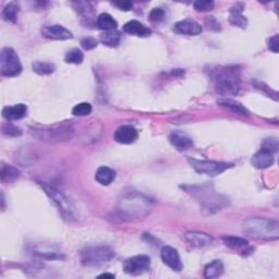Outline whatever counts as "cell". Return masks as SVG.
Here are the masks:
<instances>
[{
  "instance_id": "484cf974",
  "label": "cell",
  "mask_w": 279,
  "mask_h": 279,
  "mask_svg": "<svg viewBox=\"0 0 279 279\" xmlns=\"http://www.w3.org/2000/svg\"><path fill=\"white\" fill-rule=\"evenodd\" d=\"M121 41V34L117 29L106 31L101 35V42L109 47H117Z\"/></svg>"
},
{
  "instance_id": "f35d334b",
  "label": "cell",
  "mask_w": 279,
  "mask_h": 279,
  "mask_svg": "<svg viewBox=\"0 0 279 279\" xmlns=\"http://www.w3.org/2000/svg\"><path fill=\"white\" fill-rule=\"evenodd\" d=\"M165 16V11L161 8H154L151 12H149V20L154 23L161 22Z\"/></svg>"
},
{
  "instance_id": "d4e9b609",
  "label": "cell",
  "mask_w": 279,
  "mask_h": 279,
  "mask_svg": "<svg viewBox=\"0 0 279 279\" xmlns=\"http://www.w3.org/2000/svg\"><path fill=\"white\" fill-rule=\"evenodd\" d=\"M32 253L34 256L43 258V260H62L63 258V255L60 252L52 250V249H49V248L34 249Z\"/></svg>"
},
{
  "instance_id": "8d00e7d4",
  "label": "cell",
  "mask_w": 279,
  "mask_h": 279,
  "mask_svg": "<svg viewBox=\"0 0 279 279\" xmlns=\"http://www.w3.org/2000/svg\"><path fill=\"white\" fill-rule=\"evenodd\" d=\"M254 85L256 86V88L261 89V91L263 92H265L270 97H274L276 101L278 99V93L276 91H273V89L270 86H267L265 83L260 82V81H254Z\"/></svg>"
},
{
  "instance_id": "60d3db41",
  "label": "cell",
  "mask_w": 279,
  "mask_h": 279,
  "mask_svg": "<svg viewBox=\"0 0 279 279\" xmlns=\"http://www.w3.org/2000/svg\"><path fill=\"white\" fill-rule=\"evenodd\" d=\"M268 48H270L273 53H275V54L278 53V49H279V35L278 34H275L273 37L270 38V41H268Z\"/></svg>"
},
{
  "instance_id": "6da1fadb",
  "label": "cell",
  "mask_w": 279,
  "mask_h": 279,
  "mask_svg": "<svg viewBox=\"0 0 279 279\" xmlns=\"http://www.w3.org/2000/svg\"><path fill=\"white\" fill-rule=\"evenodd\" d=\"M153 202L139 192H126L119 198L117 212L119 215L128 219H143L149 215Z\"/></svg>"
},
{
  "instance_id": "4fadbf2b",
  "label": "cell",
  "mask_w": 279,
  "mask_h": 279,
  "mask_svg": "<svg viewBox=\"0 0 279 279\" xmlns=\"http://www.w3.org/2000/svg\"><path fill=\"white\" fill-rule=\"evenodd\" d=\"M42 35L44 37L53 41H64L73 37L72 33L68 28L60 26V24H54V26H45L42 28Z\"/></svg>"
},
{
  "instance_id": "f1b7e54d",
  "label": "cell",
  "mask_w": 279,
  "mask_h": 279,
  "mask_svg": "<svg viewBox=\"0 0 279 279\" xmlns=\"http://www.w3.org/2000/svg\"><path fill=\"white\" fill-rule=\"evenodd\" d=\"M72 6L77 10V12L82 18L91 19V16L93 14V7L91 2L88 1H76L72 2Z\"/></svg>"
},
{
  "instance_id": "1f68e13d",
  "label": "cell",
  "mask_w": 279,
  "mask_h": 279,
  "mask_svg": "<svg viewBox=\"0 0 279 279\" xmlns=\"http://www.w3.org/2000/svg\"><path fill=\"white\" fill-rule=\"evenodd\" d=\"M84 60V54L80 51L79 48H73L66 54L64 57V61L67 63H73V64H80Z\"/></svg>"
},
{
  "instance_id": "7a4b0ae2",
  "label": "cell",
  "mask_w": 279,
  "mask_h": 279,
  "mask_svg": "<svg viewBox=\"0 0 279 279\" xmlns=\"http://www.w3.org/2000/svg\"><path fill=\"white\" fill-rule=\"evenodd\" d=\"M212 78L216 91L223 96H235L240 91V70L235 66L213 69Z\"/></svg>"
},
{
  "instance_id": "8fae6325",
  "label": "cell",
  "mask_w": 279,
  "mask_h": 279,
  "mask_svg": "<svg viewBox=\"0 0 279 279\" xmlns=\"http://www.w3.org/2000/svg\"><path fill=\"white\" fill-rule=\"evenodd\" d=\"M162 261L165 265H167L169 268H171L174 272H181L183 268V264L181 262L180 255L177 251V249L172 247H164L162 249Z\"/></svg>"
},
{
  "instance_id": "8992f818",
  "label": "cell",
  "mask_w": 279,
  "mask_h": 279,
  "mask_svg": "<svg viewBox=\"0 0 279 279\" xmlns=\"http://www.w3.org/2000/svg\"><path fill=\"white\" fill-rule=\"evenodd\" d=\"M73 127L71 124L63 123L61 126L32 129L34 137L45 142H63L68 141L73 136Z\"/></svg>"
},
{
  "instance_id": "5bb4252c",
  "label": "cell",
  "mask_w": 279,
  "mask_h": 279,
  "mask_svg": "<svg viewBox=\"0 0 279 279\" xmlns=\"http://www.w3.org/2000/svg\"><path fill=\"white\" fill-rule=\"evenodd\" d=\"M139 132L132 126H122L114 132V141L120 144H132L138 140Z\"/></svg>"
},
{
  "instance_id": "83f0119b",
  "label": "cell",
  "mask_w": 279,
  "mask_h": 279,
  "mask_svg": "<svg viewBox=\"0 0 279 279\" xmlns=\"http://www.w3.org/2000/svg\"><path fill=\"white\" fill-rule=\"evenodd\" d=\"M20 176V171L13 166L6 165L4 163H1V170H0V177H1V181H12L16 180Z\"/></svg>"
},
{
  "instance_id": "74e56055",
  "label": "cell",
  "mask_w": 279,
  "mask_h": 279,
  "mask_svg": "<svg viewBox=\"0 0 279 279\" xmlns=\"http://www.w3.org/2000/svg\"><path fill=\"white\" fill-rule=\"evenodd\" d=\"M205 26L208 29H211V31H214V32H218L222 29L221 23L218 22V20L215 17H212V16L206 17Z\"/></svg>"
},
{
  "instance_id": "44dd1931",
  "label": "cell",
  "mask_w": 279,
  "mask_h": 279,
  "mask_svg": "<svg viewBox=\"0 0 279 279\" xmlns=\"http://www.w3.org/2000/svg\"><path fill=\"white\" fill-rule=\"evenodd\" d=\"M116 179V171L107 166L99 167L95 173V180L102 186H109Z\"/></svg>"
},
{
  "instance_id": "7bdbcfd3",
  "label": "cell",
  "mask_w": 279,
  "mask_h": 279,
  "mask_svg": "<svg viewBox=\"0 0 279 279\" xmlns=\"http://www.w3.org/2000/svg\"><path fill=\"white\" fill-rule=\"evenodd\" d=\"M98 277L99 278H114V275H112V274L105 273V274H102V275H99Z\"/></svg>"
},
{
  "instance_id": "3957f363",
  "label": "cell",
  "mask_w": 279,
  "mask_h": 279,
  "mask_svg": "<svg viewBox=\"0 0 279 279\" xmlns=\"http://www.w3.org/2000/svg\"><path fill=\"white\" fill-rule=\"evenodd\" d=\"M184 189L188 193L191 194L193 198H195L196 202L200 203L203 211H206L207 214L217 213L227 205V198L216 193L213 187L208 184L193 186Z\"/></svg>"
},
{
  "instance_id": "836d02e7",
  "label": "cell",
  "mask_w": 279,
  "mask_h": 279,
  "mask_svg": "<svg viewBox=\"0 0 279 279\" xmlns=\"http://www.w3.org/2000/svg\"><path fill=\"white\" fill-rule=\"evenodd\" d=\"M193 7L197 12H209L215 7V2L212 0H196Z\"/></svg>"
},
{
  "instance_id": "4316f807",
  "label": "cell",
  "mask_w": 279,
  "mask_h": 279,
  "mask_svg": "<svg viewBox=\"0 0 279 279\" xmlns=\"http://www.w3.org/2000/svg\"><path fill=\"white\" fill-rule=\"evenodd\" d=\"M19 13V6L16 2H9L6 7L3 8L1 16L4 21L16 23Z\"/></svg>"
},
{
  "instance_id": "2e32d148",
  "label": "cell",
  "mask_w": 279,
  "mask_h": 279,
  "mask_svg": "<svg viewBox=\"0 0 279 279\" xmlns=\"http://www.w3.org/2000/svg\"><path fill=\"white\" fill-rule=\"evenodd\" d=\"M169 141L171 145L176 147L179 151H186L193 146V140L188 136L187 133L181 131H174L169 136Z\"/></svg>"
},
{
  "instance_id": "4dcf8cb0",
  "label": "cell",
  "mask_w": 279,
  "mask_h": 279,
  "mask_svg": "<svg viewBox=\"0 0 279 279\" xmlns=\"http://www.w3.org/2000/svg\"><path fill=\"white\" fill-rule=\"evenodd\" d=\"M223 243L226 244L227 247L231 248V249L243 248V247H247L248 244H249L248 240H246V239H244V238L235 237V236H225V237H223Z\"/></svg>"
},
{
  "instance_id": "ab89813d",
  "label": "cell",
  "mask_w": 279,
  "mask_h": 279,
  "mask_svg": "<svg viewBox=\"0 0 279 279\" xmlns=\"http://www.w3.org/2000/svg\"><path fill=\"white\" fill-rule=\"evenodd\" d=\"M97 45L98 42L95 38L92 37H85L81 41V46L83 49H85V51H92V49L97 47Z\"/></svg>"
},
{
  "instance_id": "f546056e",
  "label": "cell",
  "mask_w": 279,
  "mask_h": 279,
  "mask_svg": "<svg viewBox=\"0 0 279 279\" xmlns=\"http://www.w3.org/2000/svg\"><path fill=\"white\" fill-rule=\"evenodd\" d=\"M32 67L34 72L41 74V76H48V74H52L55 71V69H56L54 63L47 61H36L33 63Z\"/></svg>"
},
{
  "instance_id": "e575fe53",
  "label": "cell",
  "mask_w": 279,
  "mask_h": 279,
  "mask_svg": "<svg viewBox=\"0 0 279 279\" xmlns=\"http://www.w3.org/2000/svg\"><path fill=\"white\" fill-rule=\"evenodd\" d=\"M278 147L279 144H278V140L276 138H266L262 143L261 149H264V151L270 152L272 154H275L278 151Z\"/></svg>"
},
{
  "instance_id": "7402d4cb",
  "label": "cell",
  "mask_w": 279,
  "mask_h": 279,
  "mask_svg": "<svg viewBox=\"0 0 279 279\" xmlns=\"http://www.w3.org/2000/svg\"><path fill=\"white\" fill-rule=\"evenodd\" d=\"M217 104L219 105V106L226 108L228 109V111H230L235 113L242 114V116H249V112L247 111V108L240 103L233 101V99H230V98L219 99Z\"/></svg>"
},
{
  "instance_id": "b9f144b4",
  "label": "cell",
  "mask_w": 279,
  "mask_h": 279,
  "mask_svg": "<svg viewBox=\"0 0 279 279\" xmlns=\"http://www.w3.org/2000/svg\"><path fill=\"white\" fill-rule=\"evenodd\" d=\"M113 4L118 9L122 10V11H130V10L133 8V3L130 1H116L113 2Z\"/></svg>"
},
{
  "instance_id": "277c9868",
  "label": "cell",
  "mask_w": 279,
  "mask_h": 279,
  "mask_svg": "<svg viewBox=\"0 0 279 279\" xmlns=\"http://www.w3.org/2000/svg\"><path fill=\"white\" fill-rule=\"evenodd\" d=\"M243 231L247 235L263 240H276L279 237V223L273 219L251 217L244 221Z\"/></svg>"
},
{
  "instance_id": "7c38bea8",
  "label": "cell",
  "mask_w": 279,
  "mask_h": 279,
  "mask_svg": "<svg viewBox=\"0 0 279 279\" xmlns=\"http://www.w3.org/2000/svg\"><path fill=\"white\" fill-rule=\"evenodd\" d=\"M172 31L179 35H188V36H196L202 33V27L200 23L191 19L182 20L173 24Z\"/></svg>"
},
{
  "instance_id": "30bf717a",
  "label": "cell",
  "mask_w": 279,
  "mask_h": 279,
  "mask_svg": "<svg viewBox=\"0 0 279 279\" xmlns=\"http://www.w3.org/2000/svg\"><path fill=\"white\" fill-rule=\"evenodd\" d=\"M151 266V257L147 255L132 256L123 263V271L128 275L138 276L145 273Z\"/></svg>"
},
{
  "instance_id": "ac0fdd59",
  "label": "cell",
  "mask_w": 279,
  "mask_h": 279,
  "mask_svg": "<svg viewBox=\"0 0 279 279\" xmlns=\"http://www.w3.org/2000/svg\"><path fill=\"white\" fill-rule=\"evenodd\" d=\"M123 31L139 37H147L152 34L151 28H148L146 26H144L143 23L137 21V20H131V21L124 24Z\"/></svg>"
},
{
  "instance_id": "ffe728a7",
  "label": "cell",
  "mask_w": 279,
  "mask_h": 279,
  "mask_svg": "<svg viewBox=\"0 0 279 279\" xmlns=\"http://www.w3.org/2000/svg\"><path fill=\"white\" fill-rule=\"evenodd\" d=\"M274 162H275L274 154L264 151V149H260L252 157V165L257 169H265L271 167Z\"/></svg>"
},
{
  "instance_id": "9c48e42d",
  "label": "cell",
  "mask_w": 279,
  "mask_h": 279,
  "mask_svg": "<svg viewBox=\"0 0 279 279\" xmlns=\"http://www.w3.org/2000/svg\"><path fill=\"white\" fill-rule=\"evenodd\" d=\"M44 191L47 195L52 198L55 204L58 206L59 211L62 214V216L68 219V221H73L76 219V214H74V207L72 206L71 202L63 195L61 192H59L53 187H49L47 184H42Z\"/></svg>"
},
{
  "instance_id": "9a60e30c",
  "label": "cell",
  "mask_w": 279,
  "mask_h": 279,
  "mask_svg": "<svg viewBox=\"0 0 279 279\" xmlns=\"http://www.w3.org/2000/svg\"><path fill=\"white\" fill-rule=\"evenodd\" d=\"M184 239H186L188 243H190L192 247L195 248H205L213 243V238L211 236L200 231H188L184 235Z\"/></svg>"
},
{
  "instance_id": "52a82bcc",
  "label": "cell",
  "mask_w": 279,
  "mask_h": 279,
  "mask_svg": "<svg viewBox=\"0 0 279 279\" xmlns=\"http://www.w3.org/2000/svg\"><path fill=\"white\" fill-rule=\"evenodd\" d=\"M0 71L6 78L18 77L22 72V64L18 54L11 47H4L0 54Z\"/></svg>"
},
{
  "instance_id": "5b68a950",
  "label": "cell",
  "mask_w": 279,
  "mask_h": 279,
  "mask_svg": "<svg viewBox=\"0 0 279 279\" xmlns=\"http://www.w3.org/2000/svg\"><path fill=\"white\" fill-rule=\"evenodd\" d=\"M113 257L114 251L107 246L87 247L80 253L82 265L86 267H99L111 262Z\"/></svg>"
},
{
  "instance_id": "d6986e66",
  "label": "cell",
  "mask_w": 279,
  "mask_h": 279,
  "mask_svg": "<svg viewBox=\"0 0 279 279\" xmlns=\"http://www.w3.org/2000/svg\"><path fill=\"white\" fill-rule=\"evenodd\" d=\"M28 112L27 105L24 104H16L13 106H8L2 109V117L7 120H20L23 117H26Z\"/></svg>"
},
{
  "instance_id": "d6a6232c",
  "label": "cell",
  "mask_w": 279,
  "mask_h": 279,
  "mask_svg": "<svg viewBox=\"0 0 279 279\" xmlns=\"http://www.w3.org/2000/svg\"><path fill=\"white\" fill-rule=\"evenodd\" d=\"M92 112V105L89 103H80L72 108V113L77 117L87 116Z\"/></svg>"
},
{
  "instance_id": "ba28073f",
  "label": "cell",
  "mask_w": 279,
  "mask_h": 279,
  "mask_svg": "<svg viewBox=\"0 0 279 279\" xmlns=\"http://www.w3.org/2000/svg\"><path fill=\"white\" fill-rule=\"evenodd\" d=\"M189 164L197 173L207 174V176H218L222 172L226 171L227 169L232 167L231 164L222 163V162H213V161H203V159L189 158Z\"/></svg>"
},
{
  "instance_id": "e0dca14e",
  "label": "cell",
  "mask_w": 279,
  "mask_h": 279,
  "mask_svg": "<svg viewBox=\"0 0 279 279\" xmlns=\"http://www.w3.org/2000/svg\"><path fill=\"white\" fill-rule=\"evenodd\" d=\"M243 10L244 3L237 2L235 6L230 9V12H229V23L240 28H246L248 26V20L242 14Z\"/></svg>"
},
{
  "instance_id": "d590c367",
  "label": "cell",
  "mask_w": 279,
  "mask_h": 279,
  "mask_svg": "<svg viewBox=\"0 0 279 279\" xmlns=\"http://www.w3.org/2000/svg\"><path fill=\"white\" fill-rule=\"evenodd\" d=\"M1 130L4 136H9V137H20L22 134L21 129L18 128L17 126H14L12 123L2 124Z\"/></svg>"
},
{
  "instance_id": "603a6c76",
  "label": "cell",
  "mask_w": 279,
  "mask_h": 279,
  "mask_svg": "<svg viewBox=\"0 0 279 279\" xmlns=\"http://www.w3.org/2000/svg\"><path fill=\"white\" fill-rule=\"evenodd\" d=\"M96 24L99 28L104 29L105 32L113 31V29H117L118 28V23L116 20L112 18V16L106 12L99 14L96 20Z\"/></svg>"
},
{
  "instance_id": "cb8c5ba5",
  "label": "cell",
  "mask_w": 279,
  "mask_h": 279,
  "mask_svg": "<svg viewBox=\"0 0 279 279\" xmlns=\"http://www.w3.org/2000/svg\"><path fill=\"white\" fill-rule=\"evenodd\" d=\"M223 265L221 261L215 260L211 262L204 268V277L207 279L218 278L223 275Z\"/></svg>"
}]
</instances>
